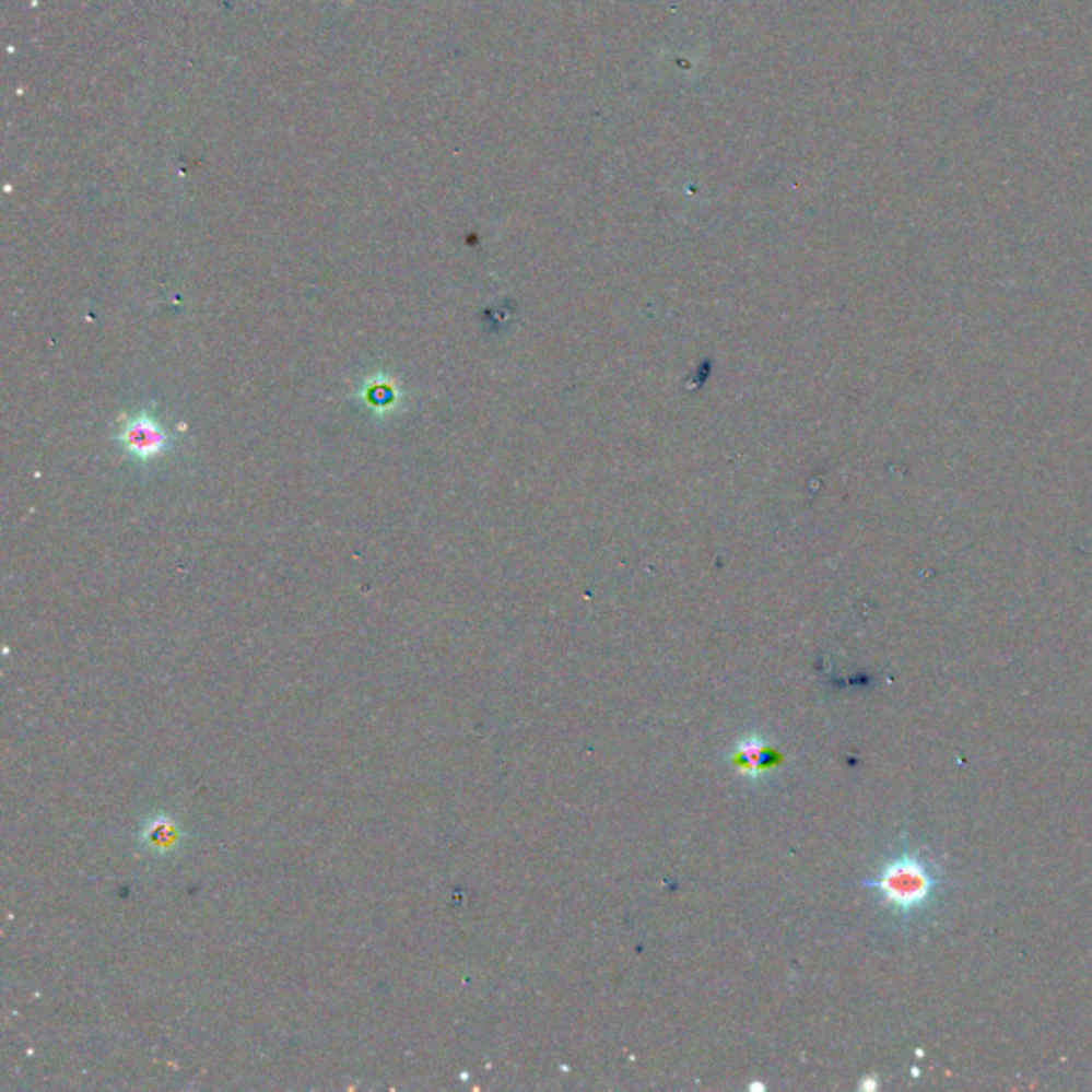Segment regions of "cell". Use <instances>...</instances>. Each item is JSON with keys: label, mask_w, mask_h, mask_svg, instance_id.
<instances>
[{"label": "cell", "mask_w": 1092, "mask_h": 1092, "mask_svg": "<svg viewBox=\"0 0 1092 1092\" xmlns=\"http://www.w3.org/2000/svg\"><path fill=\"white\" fill-rule=\"evenodd\" d=\"M871 885L881 892V896L890 905L899 909H914L930 896L935 879L921 860L914 856H901L892 860L881 874L871 881Z\"/></svg>", "instance_id": "cell-1"}, {"label": "cell", "mask_w": 1092, "mask_h": 1092, "mask_svg": "<svg viewBox=\"0 0 1092 1092\" xmlns=\"http://www.w3.org/2000/svg\"><path fill=\"white\" fill-rule=\"evenodd\" d=\"M120 444L134 459L148 461L163 455V450L169 446V434L156 419L137 414L122 425Z\"/></svg>", "instance_id": "cell-2"}, {"label": "cell", "mask_w": 1092, "mask_h": 1092, "mask_svg": "<svg viewBox=\"0 0 1092 1092\" xmlns=\"http://www.w3.org/2000/svg\"><path fill=\"white\" fill-rule=\"evenodd\" d=\"M739 766L744 773L758 775L762 768H768V760L773 758L771 749L758 737H749L739 744Z\"/></svg>", "instance_id": "cell-3"}]
</instances>
